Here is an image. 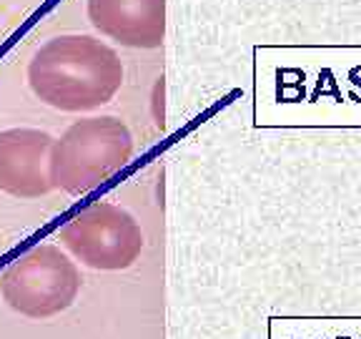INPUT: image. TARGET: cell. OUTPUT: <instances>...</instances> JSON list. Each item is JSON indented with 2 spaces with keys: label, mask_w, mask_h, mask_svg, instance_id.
Masks as SVG:
<instances>
[{
  "label": "cell",
  "mask_w": 361,
  "mask_h": 339,
  "mask_svg": "<svg viewBox=\"0 0 361 339\" xmlns=\"http://www.w3.org/2000/svg\"><path fill=\"white\" fill-rule=\"evenodd\" d=\"M28 83L35 98L66 113L96 111L123 85V63L93 35H56L33 53Z\"/></svg>",
  "instance_id": "6da1fadb"
},
{
  "label": "cell",
  "mask_w": 361,
  "mask_h": 339,
  "mask_svg": "<svg viewBox=\"0 0 361 339\" xmlns=\"http://www.w3.org/2000/svg\"><path fill=\"white\" fill-rule=\"evenodd\" d=\"M133 156V136L116 116H90L68 126L53 141L48 176L53 189L71 196H83L111 176H116Z\"/></svg>",
  "instance_id": "7a4b0ae2"
},
{
  "label": "cell",
  "mask_w": 361,
  "mask_h": 339,
  "mask_svg": "<svg viewBox=\"0 0 361 339\" xmlns=\"http://www.w3.org/2000/svg\"><path fill=\"white\" fill-rule=\"evenodd\" d=\"M80 282V271L71 256L53 244H38L3 271L0 294L18 314L48 319L73 307Z\"/></svg>",
  "instance_id": "3957f363"
},
{
  "label": "cell",
  "mask_w": 361,
  "mask_h": 339,
  "mask_svg": "<svg viewBox=\"0 0 361 339\" xmlns=\"http://www.w3.org/2000/svg\"><path fill=\"white\" fill-rule=\"evenodd\" d=\"M63 246L98 271H121L138 261L143 251V229L116 203H90L58 232Z\"/></svg>",
  "instance_id": "277c9868"
},
{
  "label": "cell",
  "mask_w": 361,
  "mask_h": 339,
  "mask_svg": "<svg viewBox=\"0 0 361 339\" xmlns=\"http://www.w3.org/2000/svg\"><path fill=\"white\" fill-rule=\"evenodd\" d=\"M51 133L40 129L0 131V191L16 198H40L53 191L48 161Z\"/></svg>",
  "instance_id": "5b68a950"
},
{
  "label": "cell",
  "mask_w": 361,
  "mask_h": 339,
  "mask_svg": "<svg viewBox=\"0 0 361 339\" xmlns=\"http://www.w3.org/2000/svg\"><path fill=\"white\" fill-rule=\"evenodd\" d=\"M90 25L106 38L153 51L166 35V0H85Z\"/></svg>",
  "instance_id": "8992f818"
},
{
  "label": "cell",
  "mask_w": 361,
  "mask_h": 339,
  "mask_svg": "<svg viewBox=\"0 0 361 339\" xmlns=\"http://www.w3.org/2000/svg\"><path fill=\"white\" fill-rule=\"evenodd\" d=\"M314 63L341 73V81L316 76V81H311L319 88L314 101L324 96L326 103L341 106V119L361 121V51H338L336 56L324 53V58H316Z\"/></svg>",
  "instance_id": "52a82bcc"
}]
</instances>
